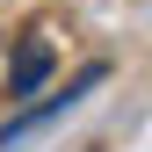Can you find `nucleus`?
I'll return each instance as SVG.
<instances>
[{"label": "nucleus", "mask_w": 152, "mask_h": 152, "mask_svg": "<svg viewBox=\"0 0 152 152\" xmlns=\"http://www.w3.org/2000/svg\"><path fill=\"white\" fill-rule=\"evenodd\" d=\"M102 80H109V65H87V72H80V80H72L65 94H51V102H36V109H22V116H7V123H0V152H7L15 138H29V130H44V123H58L65 109H80L87 94L102 87Z\"/></svg>", "instance_id": "f257e3e1"}, {"label": "nucleus", "mask_w": 152, "mask_h": 152, "mask_svg": "<svg viewBox=\"0 0 152 152\" xmlns=\"http://www.w3.org/2000/svg\"><path fill=\"white\" fill-rule=\"evenodd\" d=\"M51 65H58V51H51V36H22L15 44V65H7V102H22L51 80Z\"/></svg>", "instance_id": "f03ea898"}]
</instances>
